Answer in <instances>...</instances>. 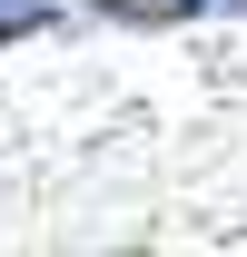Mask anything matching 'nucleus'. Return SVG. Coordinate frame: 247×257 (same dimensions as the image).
<instances>
[{
    "label": "nucleus",
    "instance_id": "f257e3e1",
    "mask_svg": "<svg viewBox=\"0 0 247 257\" xmlns=\"http://www.w3.org/2000/svg\"><path fill=\"white\" fill-rule=\"evenodd\" d=\"M60 20H69V0H0V50H10V40L60 30Z\"/></svg>",
    "mask_w": 247,
    "mask_h": 257
}]
</instances>
